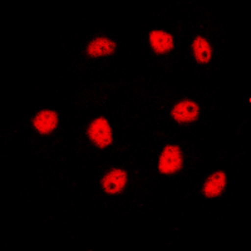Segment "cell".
Masks as SVG:
<instances>
[{"label": "cell", "instance_id": "obj_1", "mask_svg": "<svg viewBox=\"0 0 251 251\" xmlns=\"http://www.w3.org/2000/svg\"><path fill=\"white\" fill-rule=\"evenodd\" d=\"M182 151L178 146L170 145L165 147L158 160V171L162 175L176 174L182 167Z\"/></svg>", "mask_w": 251, "mask_h": 251}, {"label": "cell", "instance_id": "obj_2", "mask_svg": "<svg viewBox=\"0 0 251 251\" xmlns=\"http://www.w3.org/2000/svg\"><path fill=\"white\" fill-rule=\"evenodd\" d=\"M88 136L92 142L100 149H106L113 142L111 126L104 118H97L92 122V125L89 126Z\"/></svg>", "mask_w": 251, "mask_h": 251}, {"label": "cell", "instance_id": "obj_3", "mask_svg": "<svg viewBox=\"0 0 251 251\" xmlns=\"http://www.w3.org/2000/svg\"><path fill=\"white\" fill-rule=\"evenodd\" d=\"M127 174L122 169L111 170L102 180L103 191L108 195H117L122 191L125 186L127 185Z\"/></svg>", "mask_w": 251, "mask_h": 251}, {"label": "cell", "instance_id": "obj_4", "mask_svg": "<svg viewBox=\"0 0 251 251\" xmlns=\"http://www.w3.org/2000/svg\"><path fill=\"white\" fill-rule=\"evenodd\" d=\"M200 114V108L194 100H181L172 109V118L178 123L194 122Z\"/></svg>", "mask_w": 251, "mask_h": 251}, {"label": "cell", "instance_id": "obj_5", "mask_svg": "<svg viewBox=\"0 0 251 251\" xmlns=\"http://www.w3.org/2000/svg\"><path fill=\"white\" fill-rule=\"evenodd\" d=\"M227 182V175L225 171H217L208 177L202 186V194L205 197L212 199L223 194Z\"/></svg>", "mask_w": 251, "mask_h": 251}, {"label": "cell", "instance_id": "obj_6", "mask_svg": "<svg viewBox=\"0 0 251 251\" xmlns=\"http://www.w3.org/2000/svg\"><path fill=\"white\" fill-rule=\"evenodd\" d=\"M58 122H59V118H58L57 112L53 109H44L35 116L33 126L39 133L47 134L57 128Z\"/></svg>", "mask_w": 251, "mask_h": 251}, {"label": "cell", "instance_id": "obj_7", "mask_svg": "<svg viewBox=\"0 0 251 251\" xmlns=\"http://www.w3.org/2000/svg\"><path fill=\"white\" fill-rule=\"evenodd\" d=\"M116 48H117V46H116V43L112 39L106 37H98L88 44V47H87V54L93 58L106 57V55L114 53Z\"/></svg>", "mask_w": 251, "mask_h": 251}, {"label": "cell", "instance_id": "obj_8", "mask_svg": "<svg viewBox=\"0 0 251 251\" xmlns=\"http://www.w3.org/2000/svg\"><path fill=\"white\" fill-rule=\"evenodd\" d=\"M150 44H151L152 49L156 53H169L175 46L174 37L169 34L167 31L161 30V29H156V30L151 31L150 34Z\"/></svg>", "mask_w": 251, "mask_h": 251}, {"label": "cell", "instance_id": "obj_9", "mask_svg": "<svg viewBox=\"0 0 251 251\" xmlns=\"http://www.w3.org/2000/svg\"><path fill=\"white\" fill-rule=\"evenodd\" d=\"M192 51L196 60L201 64H206L210 62L212 57V48L207 40L202 37H197L192 43Z\"/></svg>", "mask_w": 251, "mask_h": 251}]
</instances>
